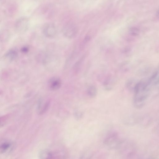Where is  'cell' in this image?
Here are the masks:
<instances>
[{"mask_svg": "<svg viewBox=\"0 0 159 159\" xmlns=\"http://www.w3.org/2000/svg\"><path fill=\"white\" fill-rule=\"evenodd\" d=\"M155 86L150 76L142 80L134 86L133 90V104L137 109L142 108L145 105L153 87Z\"/></svg>", "mask_w": 159, "mask_h": 159, "instance_id": "1", "label": "cell"}, {"mask_svg": "<svg viewBox=\"0 0 159 159\" xmlns=\"http://www.w3.org/2000/svg\"><path fill=\"white\" fill-rule=\"evenodd\" d=\"M122 157L125 159H133L136 153V145L131 141L123 140L118 148Z\"/></svg>", "mask_w": 159, "mask_h": 159, "instance_id": "2", "label": "cell"}, {"mask_svg": "<svg viewBox=\"0 0 159 159\" xmlns=\"http://www.w3.org/2000/svg\"><path fill=\"white\" fill-rule=\"evenodd\" d=\"M123 140L118 132L113 131L110 132L105 137L103 144L110 149H118Z\"/></svg>", "mask_w": 159, "mask_h": 159, "instance_id": "3", "label": "cell"}, {"mask_svg": "<svg viewBox=\"0 0 159 159\" xmlns=\"http://www.w3.org/2000/svg\"><path fill=\"white\" fill-rule=\"evenodd\" d=\"M63 32L65 37L68 38H74L77 32V29L76 25L73 23L69 22L64 26Z\"/></svg>", "mask_w": 159, "mask_h": 159, "instance_id": "4", "label": "cell"}, {"mask_svg": "<svg viewBox=\"0 0 159 159\" xmlns=\"http://www.w3.org/2000/svg\"><path fill=\"white\" fill-rule=\"evenodd\" d=\"M43 32L47 37L52 38L54 37L56 33V29L55 26L52 23L47 24L44 28Z\"/></svg>", "mask_w": 159, "mask_h": 159, "instance_id": "5", "label": "cell"}, {"mask_svg": "<svg viewBox=\"0 0 159 159\" xmlns=\"http://www.w3.org/2000/svg\"><path fill=\"white\" fill-rule=\"evenodd\" d=\"M61 81L60 78L58 77H54L51 78L49 81V86L52 91L58 90L61 86Z\"/></svg>", "mask_w": 159, "mask_h": 159, "instance_id": "6", "label": "cell"}, {"mask_svg": "<svg viewBox=\"0 0 159 159\" xmlns=\"http://www.w3.org/2000/svg\"><path fill=\"white\" fill-rule=\"evenodd\" d=\"M87 94L92 98H94L97 94V89L96 87L94 85H91L88 88Z\"/></svg>", "mask_w": 159, "mask_h": 159, "instance_id": "7", "label": "cell"}, {"mask_svg": "<svg viewBox=\"0 0 159 159\" xmlns=\"http://www.w3.org/2000/svg\"><path fill=\"white\" fill-rule=\"evenodd\" d=\"M50 104V102L49 101H47L41 107H39V109H40L39 112L40 114L41 115L45 113L48 110Z\"/></svg>", "mask_w": 159, "mask_h": 159, "instance_id": "8", "label": "cell"}, {"mask_svg": "<svg viewBox=\"0 0 159 159\" xmlns=\"http://www.w3.org/2000/svg\"><path fill=\"white\" fill-rule=\"evenodd\" d=\"M10 146V144L8 142H5L0 146V152L2 153L5 152Z\"/></svg>", "mask_w": 159, "mask_h": 159, "instance_id": "9", "label": "cell"}, {"mask_svg": "<svg viewBox=\"0 0 159 159\" xmlns=\"http://www.w3.org/2000/svg\"><path fill=\"white\" fill-rule=\"evenodd\" d=\"M43 154H44V156L42 155L41 156L42 159H55V156L51 152H46Z\"/></svg>", "mask_w": 159, "mask_h": 159, "instance_id": "10", "label": "cell"}, {"mask_svg": "<svg viewBox=\"0 0 159 159\" xmlns=\"http://www.w3.org/2000/svg\"><path fill=\"white\" fill-rule=\"evenodd\" d=\"M9 118L10 116L8 115L0 117V127L3 126Z\"/></svg>", "mask_w": 159, "mask_h": 159, "instance_id": "11", "label": "cell"}, {"mask_svg": "<svg viewBox=\"0 0 159 159\" xmlns=\"http://www.w3.org/2000/svg\"><path fill=\"white\" fill-rule=\"evenodd\" d=\"M76 118H81V116H82V114L81 112H76Z\"/></svg>", "mask_w": 159, "mask_h": 159, "instance_id": "12", "label": "cell"}, {"mask_svg": "<svg viewBox=\"0 0 159 159\" xmlns=\"http://www.w3.org/2000/svg\"><path fill=\"white\" fill-rule=\"evenodd\" d=\"M140 159H156L155 158L153 157H147L143 158Z\"/></svg>", "mask_w": 159, "mask_h": 159, "instance_id": "13", "label": "cell"}]
</instances>
